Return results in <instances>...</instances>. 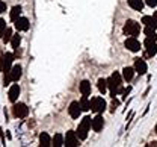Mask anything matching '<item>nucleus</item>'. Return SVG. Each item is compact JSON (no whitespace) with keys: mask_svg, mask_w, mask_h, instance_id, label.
Listing matches in <instances>:
<instances>
[{"mask_svg":"<svg viewBox=\"0 0 157 147\" xmlns=\"http://www.w3.org/2000/svg\"><path fill=\"white\" fill-rule=\"evenodd\" d=\"M14 55L12 53H5L3 55V73H8V71H11V64H12V61H14Z\"/></svg>","mask_w":157,"mask_h":147,"instance_id":"10","label":"nucleus"},{"mask_svg":"<svg viewBox=\"0 0 157 147\" xmlns=\"http://www.w3.org/2000/svg\"><path fill=\"white\" fill-rule=\"evenodd\" d=\"M68 114L71 118H78L80 114H82V106H80V102H71V105L68 108Z\"/></svg>","mask_w":157,"mask_h":147,"instance_id":"8","label":"nucleus"},{"mask_svg":"<svg viewBox=\"0 0 157 147\" xmlns=\"http://www.w3.org/2000/svg\"><path fill=\"white\" fill-rule=\"evenodd\" d=\"M144 44H145V49H147V53H148V56H154V55L157 53V44H156V40L147 38Z\"/></svg>","mask_w":157,"mask_h":147,"instance_id":"9","label":"nucleus"},{"mask_svg":"<svg viewBox=\"0 0 157 147\" xmlns=\"http://www.w3.org/2000/svg\"><path fill=\"white\" fill-rule=\"evenodd\" d=\"M80 93H82V96H89L91 94V82L89 81H82L80 82Z\"/></svg>","mask_w":157,"mask_h":147,"instance_id":"18","label":"nucleus"},{"mask_svg":"<svg viewBox=\"0 0 157 147\" xmlns=\"http://www.w3.org/2000/svg\"><path fill=\"white\" fill-rule=\"evenodd\" d=\"M8 96H9V100L11 102H17V99H18L20 96V86L17 84L12 85L11 86V89H9V93H8Z\"/></svg>","mask_w":157,"mask_h":147,"instance_id":"15","label":"nucleus"},{"mask_svg":"<svg viewBox=\"0 0 157 147\" xmlns=\"http://www.w3.org/2000/svg\"><path fill=\"white\" fill-rule=\"evenodd\" d=\"M148 146H151V147H157V141H153V143H150Z\"/></svg>","mask_w":157,"mask_h":147,"instance_id":"33","label":"nucleus"},{"mask_svg":"<svg viewBox=\"0 0 157 147\" xmlns=\"http://www.w3.org/2000/svg\"><path fill=\"white\" fill-rule=\"evenodd\" d=\"M106 100L103 99V97H94L92 100H91V111H94L95 114H101V112H104L106 111Z\"/></svg>","mask_w":157,"mask_h":147,"instance_id":"4","label":"nucleus"},{"mask_svg":"<svg viewBox=\"0 0 157 147\" xmlns=\"http://www.w3.org/2000/svg\"><path fill=\"white\" fill-rule=\"evenodd\" d=\"M147 70H148V67H147V62L144 59H136L135 61V71L137 74H145Z\"/></svg>","mask_w":157,"mask_h":147,"instance_id":"12","label":"nucleus"},{"mask_svg":"<svg viewBox=\"0 0 157 147\" xmlns=\"http://www.w3.org/2000/svg\"><path fill=\"white\" fill-rule=\"evenodd\" d=\"M142 23H144L145 26H150V27H153V29H157V20L154 17L144 15V17H142Z\"/></svg>","mask_w":157,"mask_h":147,"instance_id":"19","label":"nucleus"},{"mask_svg":"<svg viewBox=\"0 0 157 147\" xmlns=\"http://www.w3.org/2000/svg\"><path fill=\"white\" fill-rule=\"evenodd\" d=\"M128 2V6L135 11H142L144 9V0H127Z\"/></svg>","mask_w":157,"mask_h":147,"instance_id":"20","label":"nucleus"},{"mask_svg":"<svg viewBox=\"0 0 157 147\" xmlns=\"http://www.w3.org/2000/svg\"><path fill=\"white\" fill-rule=\"evenodd\" d=\"M124 46L127 47V50H130V52H133V53H136L140 50V42L137 41L136 37H130V38H127L125 42H124Z\"/></svg>","mask_w":157,"mask_h":147,"instance_id":"7","label":"nucleus"},{"mask_svg":"<svg viewBox=\"0 0 157 147\" xmlns=\"http://www.w3.org/2000/svg\"><path fill=\"white\" fill-rule=\"evenodd\" d=\"M20 42H21V37H20L18 34H17V35H14V37H12V40H11V44H12V47H14V49H18Z\"/></svg>","mask_w":157,"mask_h":147,"instance_id":"27","label":"nucleus"},{"mask_svg":"<svg viewBox=\"0 0 157 147\" xmlns=\"http://www.w3.org/2000/svg\"><path fill=\"white\" fill-rule=\"evenodd\" d=\"M14 24H15V29H17V30H27V29H29V26H30L29 20H27V18H24V17H20Z\"/></svg>","mask_w":157,"mask_h":147,"instance_id":"14","label":"nucleus"},{"mask_svg":"<svg viewBox=\"0 0 157 147\" xmlns=\"http://www.w3.org/2000/svg\"><path fill=\"white\" fill-rule=\"evenodd\" d=\"M80 106H82V111H89L91 109V102L88 100V96H83L80 99Z\"/></svg>","mask_w":157,"mask_h":147,"instance_id":"23","label":"nucleus"},{"mask_svg":"<svg viewBox=\"0 0 157 147\" xmlns=\"http://www.w3.org/2000/svg\"><path fill=\"white\" fill-rule=\"evenodd\" d=\"M20 14H21V6H14L11 11V20L17 21L20 18Z\"/></svg>","mask_w":157,"mask_h":147,"instance_id":"22","label":"nucleus"},{"mask_svg":"<svg viewBox=\"0 0 157 147\" xmlns=\"http://www.w3.org/2000/svg\"><path fill=\"white\" fill-rule=\"evenodd\" d=\"M52 146H55V147H60V146H63V143H65V138L60 135V133H56L55 137H53V140H52Z\"/></svg>","mask_w":157,"mask_h":147,"instance_id":"21","label":"nucleus"},{"mask_svg":"<svg viewBox=\"0 0 157 147\" xmlns=\"http://www.w3.org/2000/svg\"><path fill=\"white\" fill-rule=\"evenodd\" d=\"M5 11H6V5H5L3 2H0V14L5 12Z\"/></svg>","mask_w":157,"mask_h":147,"instance_id":"31","label":"nucleus"},{"mask_svg":"<svg viewBox=\"0 0 157 147\" xmlns=\"http://www.w3.org/2000/svg\"><path fill=\"white\" fill-rule=\"evenodd\" d=\"M135 67H125L124 70H122V77H124V81H127V82H130L132 79H133V76H135Z\"/></svg>","mask_w":157,"mask_h":147,"instance_id":"16","label":"nucleus"},{"mask_svg":"<svg viewBox=\"0 0 157 147\" xmlns=\"http://www.w3.org/2000/svg\"><path fill=\"white\" fill-rule=\"evenodd\" d=\"M0 71H3V55H0Z\"/></svg>","mask_w":157,"mask_h":147,"instance_id":"32","label":"nucleus"},{"mask_svg":"<svg viewBox=\"0 0 157 147\" xmlns=\"http://www.w3.org/2000/svg\"><path fill=\"white\" fill-rule=\"evenodd\" d=\"M12 112H14L15 117L24 118V117H27V114H29V108L24 105V103H15V105L12 106Z\"/></svg>","mask_w":157,"mask_h":147,"instance_id":"6","label":"nucleus"},{"mask_svg":"<svg viewBox=\"0 0 157 147\" xmlns=\"http://www.w3.org/2000/svg\"><path fill=\"white\" fill-rule=\"evenodd\" d=\"M124 34L125 35H130V37H137L140 34V24L135 20H127L124 24Z\"/></svg>","mask_w":157,"mask_h":147,"instance_id":"3","label":"nucleus"},{"mask_svg":"<svg viewBox=\"0 0 157 147\" xmlns=\"http://www.w3.org/2000/svg\"><path fill=\"white\" fill-rule=\"evenodd\" d=\"M9 74H11L12 82H17L20 77H21V74H23V68H21V65H14V67L11 68Z\"/></svg>","mask_w":157,"mask_h":147,"instance_id":"13","label":"nucleus"},{"mask_svg":"<svg viewBox=\"0 0 157 147\" xmlns=\"http://www.w3.org/2000/svg\"><path fill=\"white\" fill-rule=\"evenodd\" d=\"M154 130H156V133H157V125H156V129H154Z\"/></svg>","mask_w":157,"mask_h":147,"instance_id":"35","label":"nucleus"},{"mask_svg":"<svg viewBox=\"0 0 157 147\" xmlns=\"http://www.w3.org/2000/svg\"><path fill=\"white\" fill-rule=\"evenodd\" d=\"M153 17H154V18H156V20H157V11H156V12H154V15H153Z\"/></svg>","mask_w":157,"mask_h":147,"instance_id":"34","label":"nucleus"},{"mask_svg":"<svg viewBox=\"0 0 157 147\" xmlns=\"http://www.w3.org/2000/svg\"><path fill=\"white\" fill-rule=\"evenodd\" d=\"M91 125H92V118H91V117H83V120L80 121L77 130H76L78 140H86V138H88V132H89V129L92 127Z\"/></svg>","mask_w":157,"mask_h":147,"instance_id":"2","label":"nucleus"},{"mask_svg":"<svg viewBox=\"0 0 157 147\" xmlns=\"http://www.w3.org/2000/svg\"><path fill=\"white\" fill-rule=\"evenodd\" d=\"M12 37H14V35H12V29H6L2 38H3V41L5 42H8V41H11V40H12Z\"/></svg>","mask_w":157,"mask_h":147,"instance_id":"26","label":"nucleus"},{"mask_svg":"<svg viewBox=\"0 0 157 147\" xmlns=\"http://www.w3.org/2000/svg\"><path fill=\"white\" fill-rule=\"evenodd\" d=\"M118 105H119V102H118V100H113V103H112V108H110V111H112V112H115V109H117Z\"/></svg>","mask_w":157,"mask_h":147,"instance_id":"30","label":"nucleus"},{"mask_svg":"<svg viewBox=\"0 0 157 147\" xmlns=\"http://www.w3.org/2000/svg\"><path fill=\"white\" fill-rule=\"evenodd\" d=\"M144 2H145L150 8H154V6L157 5V0H144Z\"/></svg>","mask_w":157,"mask_h":147,"instance_id":"29","label":"nucleus"},{"mask_svg":"<svg viewBox=\"0 0 157 147\" xmlns=\"http://www.w3.org/2000/svg\"><path fill=\"white\" fill-rule=\"evenodd\" d=\"M63 146H67V147H77L78 146V137L74 130H68V132H67Z\"/></svg>","mask_w":157,"mask_h":147,"instance_id":"5","label":"nucleus"},{"mask_svg":"<svg viewBox=\"0 0 157 147\" xmlns=\"http://www.w3.org/2000/svg\"><path fill=\"white\" fill-rule=\"evenodd\" d=\"M107 88L110 89V96L112 97L118 96L119 93H124V89H122V77H121V74L118 71L112 73V76L107 79Z\"/></svg>","mask_w":157,"mask_h":147,"instance_id":"1","label":"nucleus"},{"mask_svg":"<svg viewBox=\"0 0 157 147\" xmlns=\"http://www.w3.org/2000/svg\"><path fill=\"white\" fill-rule=\"evenodd\" d=\"M6 29H8V27H6V21L0 18V38L3 37V34H5V30H6Z\"/></svg>","mask_w":157,"mask_h":147,"instance_id":"28","label":"nucleus"},{"mask_svg":"<svg viewBox=\"0 0 157 147\" xmlns=\"http://www.w3.org/2000/svg\"><path fill=\"white\" fill-rule=\"evenodd\" d=\"M92 130H95V132H100L101 129H103V126H104V118H103V115H100L98 114L97 117H94L92 118Z\"/></svg>","mask_w":157,"mask_h":147,"instance_id":"11","label":"nucleus"},{"mask_svg":"<svg viewBox=\"0 0 157 147\" xmlns=\"http://www.w3.org/2000/svg\"><path fill=\"white\" fill-rule=\"evenodd\" d=\"M97 86H98V89H100V93H106V89H107V79H98V82H97Z\"/></svg>","mask_w":157,"mask_h":147,"instance_id":"25","label":"nucleus"},{"mask_svg":"<svg viewBox=\"0 0 157 147\" xmlns=\"http://www.w3.org/2000/svg\"><path fill=\"white\" fill-rule=\"evenodd\" d=\"M39 146H41V147L52 146V138H50V135H48V133L42 132V133L39 135Z\"/></svg>","mask_w":157,"mask_h":147,"instance_id":"17","label":"nucleus"},{"mask_svg":"<svg viewBox=\"0 0 157 147\" xmlns=\"http://www.w3.org/2000/svg\"><path fill=\"white\" fill-rule=\"evenodd\" d=\"M145 35H147V38H151V40H157L156 29H153V27H150V26H147V27H145Z\"/></svg>","mask_w":157,"mask_h":147,"instance_id":"24","label":"nucleus"}]
</instances>
